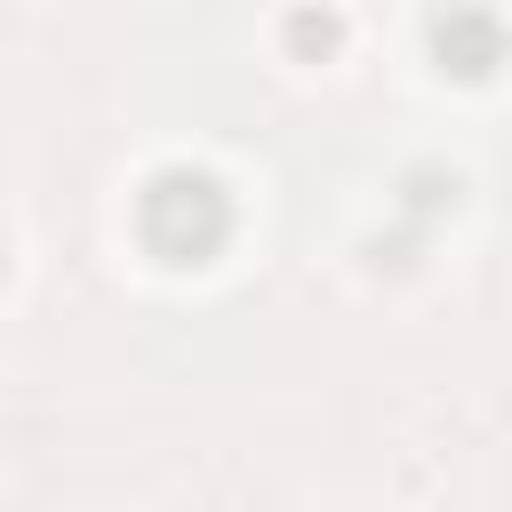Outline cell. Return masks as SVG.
Instances as JSON below:
<instances>
[{
  "label": "cell",
  "instance_id": "cell-1",
  "mask_svg": "<svg viewBox=\"0 0 512 512\" xmlns=\"http://www.w3.org/2000/svg\"><path fill=\"white\" fill-rule=\"evenodd\" d=\"M136 232L160 264H208L232 240V192L208 168H152L136 192Z\"/></svg>",
  "mask_w": 512,
  "mask_h": 512
},
{
  "label": "cell",
  "instance_id": "cell-2",
  "mask_svg": "<svg viewBox=\"0 0 512 512\" xmlns=\"http://www.w3.org/2000/svg\"><path fill=\"white\" fill-rule=\"evenodd\" d=\"M424 48H432V64L448 72V80H488L496 64H504V16L496 8H480V0H448V8H432V24H424Z\"/></svg>",
  "mask_w": 512,
  "mask_h": 512
},
{
  "label": "cell",
  "instance_id": "cell-3",
  "mask_svg": "<svg viewBox=\"0 0 512 512\" xmlns=\"http://www.w3.org/2000/svg\"><path fill=\"white\" fill-rule=\"evenodd\" d=\"M280 40H288V48H296V56H328V48H336V40H344V24H336V16H328V8H296V16H288V24H280Z\"/></svg>",
  "mask_w": 512,
  "mask_h": 512
},
{
  "label": "cell",
  "instance_id": "cell-4",
  "mask_svg": "<svg viewBox=\"0 0 512 512\" xmlns=\"http://www.w3.org/2000/svg\"><path fill=\"white\" fill-rule=\"evenodd\" d=\"M0 264H8V256H0Z\"/></svg>",
  "mask_w": 512,
  "mask_h": 512
}]
</instances>
